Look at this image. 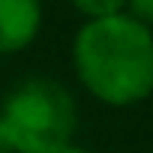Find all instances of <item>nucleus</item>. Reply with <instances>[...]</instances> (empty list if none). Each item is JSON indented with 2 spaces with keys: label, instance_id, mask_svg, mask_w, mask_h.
<instances>
[{
  "label": "nucleus",
  "instance_id": "nucleus-1",
  "mask_svg": "<svg viewBox=\"0 0 153 153\" xmlns=\"http://www.w3.org/2000/svg\"><path fill=\"white\" fill-rule=\"evenodd\" d=\"M75 69L108 105H135L153 93V33L132 15L90 18L75 39Z\"/></svg>",
  "mask_w": 153,
  "mask_h": 153
},
{
  "label": "nucleus",
  "instance_id": "nucleus-2",
  "mask_svg": "<svg viewBox=\"0 0 153 153\" xmlns=\"http://www.w3.org/2000/svg\"><path fill=\"white\" fill-rule=\"evenodd\" d=\"M0 123L12 150L54 153L72 141L78 114L66 87L48 78H30L6 96Z\"/></svg>",
  "mask_w": 153,
  "mask_h": 153
},
{
  "label": "nucleus",
  "instance_id": "nucleus-3",
  "mask_svg": "<svg viewBox=\"0 0 153 153\" xmlns=\"http://www.w3.org/2000/svg\"><path fill=\"white\" fill-rule=\"evenodd\" d=\"M39 0H0V54L21 51L39 30Z\"/></svg>",
  "mask_w": 153,
  "mask_h": 153
},
{
  "label": "nucleus",
  "instance_id": "nucleus-4",
  "mask_svg": "<svg viewBox=\"0 0 153 153\" xmlns=\"http://www.w3.org/2000/svg\"><path fill=\"white\" fill-rule=\"evenodd\" d=\"M72 3L87 18H108V15H117L123 9L126 0H72Z\"/></svg>",
  "mask_w": 153,
  "mask_h": 153
},
{
  "label": "nucleus",
  "instance_id": "nucleus-5",
  "mask_svg": "<svg viewBox=\"0 0 153 153\" xmlns=\"http://www.w3.org/2000/svg\"><path fill=\"white\" fill-rule=\"evenodd\" d=\"M126 3L132 6V18L153 24V0H126Z\"/></svg>",
  "mask_w": 153,
  "mask_h": 153
},
{
  "label": "nucleus",
  "instance_id": "nucleus-6",
  "mask_svg": "<svg viewBox=\"0 0 153 153\" xmlns=\"http://www.w3.org/2000/svg\"><path fill=\"white\" fill-rule=\"evenodd\" d=\"M12 147H9V138H6V132H3V123H0V153H9Z\"/></svg>",
  "mask_w": 153,
  "mask_h": 153
},
{
  "label": "nucleus",
  "instance_id": "nucleus-7",
  "mask_svg": "<svg viewBox=\"0 0 153 153\" xmlns=\"http://www.w3.org/2000/svg\"><path fill=\"white\" fill-rule=\"evenodd\" d=\"M54 153H90V150H81V147H72V144H66V147H60V150H54Z\"/></svg>",
  "mask_w": 153,
  "mask_h": 153
}]
</instances>
